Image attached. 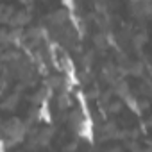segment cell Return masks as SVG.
<instances>
[{"label":"cell","instance_id":"1","mask_svg":"<svg viewBox=\"0 0 152 152\" xmlns=\"http://www.w3.org/2000/svg\"><path fill=\"white\" fill-rule=\"evenodd\" d=\"M27 20H29V16L25 15V13H18V15H15L13 16V25H23V23H27Z\"/></svg>","mask_w":152,"mask_h":152}]
</instances>
